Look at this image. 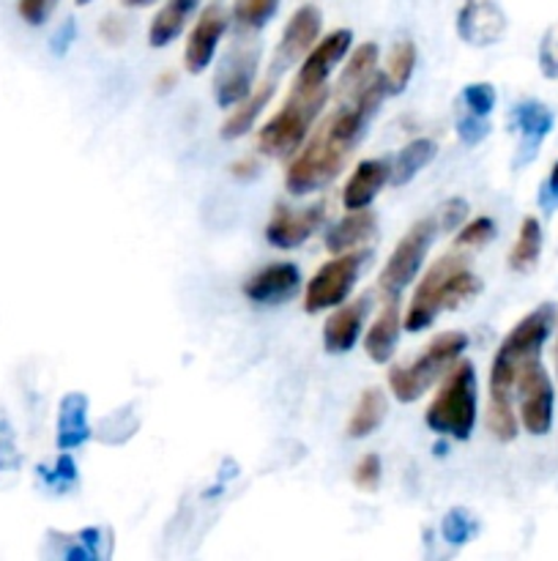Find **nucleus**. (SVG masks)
<instances>
[{
    "mask_svg": "<svg viewBox=\"0 0 558 561\" xmlns=\"http://www.w3.org/2000/svg\"><path fill=\"white\" fill-rule=\"evenodd\" d=\"M388 93L386 75H375L353 99H348L328 115L310 142L301 148L284 173V186L293 195H310L323 190L342 173L345 162L364 137L372 113Z\"/></svg>",
    "mask_w": 558,
    "mask_h": 561,
    "instance_id": "f257e3e1",
    "label": "nucleus"
},
{
    "mask_svg": "<svg viewBox=\"0 0 558 561\" xmlns=\"http://www.w3.org/2000/svg\"><path fill=\"white\" fill-rule=\"evenodd\" d=\"M556 305L545 301L531 310L512 332L503 337L496 359L490 367V409H487V427L498 442H512L518 436V416L512 409L514 383L520 370L528 362L539 359L553 327H556Z\"/></svg>",
    "mask_w": 558,
    "mask_h": 561,
    "instance_id": "f03ea898",
    "label": "nucleus"
},
{
    "mask_svg": "<svg viewBox=\"0 0 558 561\" xmlns=\"http://www.w3.org/2000/svg\"><path fill=\"white\" fill-rule=\"evenodd\" d=\"M479 290V277L468 268L463 250L452 252V255H443L421 277L414 301H410L408 312H405L403 329L410 334L425 332V329H430L435 323V318L443 310H452V307H460L463 301L474 299Z\"/></svg>",
    "mask_w": 558,
    "mask_h": 561,
    "instance_id": "7ed1b4c3",
    "label": "nucleus"
},
{
    "mask_svg": "<svg viewBox=\"0 0 558 561\" xmlns=\"http://www.w3.org/2000/svg\"><path fill=\"white\" fill-rule=\"evenodd\" d=\"M476 370L470 362L452 367L435 400L427 409L425 422L435 436L468 442L476 427Z\"/></svg>",
    "mask_w": 558,
    "mask_h": 561,
    "instance_id": "20e7f679",
    "label": "nucleus"
},
{
    "mask_svg": "<svg viewBox=\"0 0 558 561\" xmlns=\"http://www.w3.org/2000/svg\"><path fill=\"white\" fill-rule=\"evenodd\" d=\"M468 348V334L465 332H443L416 356L414 365L408 367H394L388 373V389L399 403H416L454 362L463 356Z\"/></svg>",
    "mask_w": 558,
    "mask_h": 561,
    "instance_id": "39448f33",
    "label": "nucleus"
},
{
    "mask_svg": "<svg viewBox=\"0 0 558 561\" xmlns=\"http://www.w3.org/2000/svg\"><path fill=\"white\" fill-rule=\"evenodd\" d=\"M328 99V88H321V91H290L288 102L279 110L277 115H271L266 126L257 135V142H260V151L266 157L282 159L290 157V153L299 151L301 140L306 137L310 126L315 124V118L321 115L323 104Z\"/></svg>",
    "mask_w": 558,
    "mask_h": 561,
    "instance_id": "423d86ee",
    "label": "nucleus"
},
{
    "mask_svg": "<svg viewBox=\"0 0 558 561\" xmlns=\"http://www.w3.org/2000/svg\"><path fill=\"white\" fill-rule=\"evenodd\" d=\"M435 233H438L435 217L419 219L416 225H410V230L397 241L392 257H388V263L381 272V283L377 285H381L383 294L399 296L405 288H408L410 279L419 274L421 263H425L427 252H430Z\"/></svg>",
    "mask_w": 558,
    "mask_h": 561,
    "instance_id": "0eeeda50",
    "label": "nucleus"
},
{
    "mask_svg": "<svg viewBox=\"0 0 558 561\" xmlns=\"http://www.w3.org/2000/svg\"><path fill=\"white\" fill-rule=\"evenodd\" d=\"M361 266H364V252H342L334 261L323 263L306 285L304 310L315 316V312L342 305L359 283Z\"/></svg>",
    "mask_w": 558,
    "mask_h": 561,
    "instance_id": "6e6552de",
    "label": "nucleus"
},
{
    "mask_svg": "<svg viewBox=\"0 0 558 561\" xmlns=\"http://www.w3.org/2000/svg\"><path fill=\"white\" fill-rule=\"evenodd\" d=\"M514 389H518L520 422H523V427L531 436H545L553 427V403H556V392H553V381L539 359L528 362V365L520 370Z\"/></svg>",
    "mask_w": 558,
    "mask_h": 561,
    "instance_id": "1a4fd4ad",
    "label": "nucleus"
},
{
    "mask_svg": "<svg viewBox=\"0 0 558 561\" xmlns=\"http://www.w3.org/2000/svg\"><path fill=\"white\" fill-rule=\"evenodd\" d=\"M350 42H353V33L348 27H337V31L328 33L321 44L306 53L304 64H301L299 77L293 82V91L310 93V91H321L326 88L328 75L342 64V58L348 55Z\"/></svg>",
    "mask_w": 558,
    "mask_h": 561,
    "instance_id": "9d476101",
    "label": "nucleus"
},
{
    "mask_svg": "<svg viewBox=\"0 0 558 561\" xmlns=\"http://www.w3.org/2000/svg\"><path fill=\"white\" fill-rule=\"evenodd\" d=\"M457 33L470 47H490L507 33V14L498 0H465L457 14Z\"/></svg>",
    "mask_w": 558,
    "mask_h": 561,
    "instance_id": "9b49d317",
    "label": "nucleus"
},
{
    "mask_svg": "<svg viewBox=\"0 0 558 561\" xmlns=\"http://www.w3.org/2000/svg\"><path fill=\"white\" fill-rule=\"evenodd\" d=\"M323 214H326V206H323V203H315V206L310 208L277 206L266 225L268 244L279 247V250H293V247L304 244V241L321 228Z\"/></svg>",
    "mask_w": 558,
    "mask_h": 561,
    "instance_id": "f8f14e48",
    "label": "nucleus"
},
{
    "mask_svg": "<svg viewBox=\"0 0 558 561\" xmlns=\"http://www.w3.org/2000/svg\"><path fill=\"white\" fill-rule=\"evenodd\" d=\"M224 31H228V14H224L222 5H208V9L197 16L184 49V66L189 75H202V71L211 66L213 53H217Z\"/></svg>",
    "mask_w": 558,
    "mask_h": 561,
    "instance_id": "ddd939ff",
    "label": "nucleus"
},
{
    "mask_svg": "<svg viewBox=\"0 0 558 561\" xmlns=\"http://www.w3.org/2000/svg\"><path fill=\"white\" fill-rule=\"evenodd\" d=\"M321 11L315 5H301L299 11H293V16L284 25L282 38L277 44V55H274L271 71H284L288 66H293L295 60L304 58L312 47H315L317 36H321Z\"/></svg>",
    "mask_w": 558,
    "mask_h": 561,
    "instance_id": "4468645a",
    "label": "nucleus"
},
{
    "mask_svg": "<svg viewBox=\"0 0 558 561\" xmlns=\"http://www.w3.org/2000/svg\"><path fill=\"white\" fill-rule=\"evenodd\" d=\"M509 124L520 135V148L518 157H514V168H523L531 159H536L539 146L545 142V137L553 131V113L547 104L534 102V99H525L518 102L509 113Z\"/></svg>",
    "mask_w": 558,
    "mask_h": 561,
    "instance_id": "2eb2a0df",
    "label": "nucleus"
},
{
    "mask_svg": "<svg viewBox=\"0 0 558 561\" xmlns=\"http://www.w3.org/2000/svg\"><path fill=\"white\" fill-rule=\"evenodd\" d=\"M301 288V272L295 263H271L244 283V296L255 305H284Z\"/></svg>",
    "mask_w": 558,
    "mask_h": 561,
    "instance_id": "dca6fc26",
    "label": "nucleus"
},
{
    "mask_svg": "<svg viewBox=\"0 0 558 561\" xmlns=\"http://www.w3.org/2000/svg\"><path fill=\"white\" fill-rule=\"evenodd\" d=\"M257 58H260L257 47L235 49L233 55H228L217 77L219 107H235V104L249 96L252 82H255L257 75Z\"/></svg>",
    "mask_w": 558,
    "mask_h": 561,
    "instance_id": "f3484780",
    "label": "nucleus"
},
{
    "mask_svg": "<svg viewBox=\"0 0 558 561\" xmlns=\"http://www.w3.org/2000/svg\"><path fill=\"white\" fill-rule=\"evenodd\" d=\"M367 312H370V299L359 296V299L348 301V305H339L332 312V318L323 327V345H326L328 354H348L350 348L359 340L361 327L367 321Z\"/></svg>",
    "mask_w": 558,
    "mask_h": 561,
    "instance_id": "a211bd4d",
    "label": "nucleus"
},
{
    "mask_svg": "<svg viewBox=\"0 0 558 561\" xmlns=\"http://www.w3.org/2000/svg\"><path fill=\"white\" fill-rule=\"evenodd\" d=\"M392 179V162L386 159H364L342 190V203L348 211L367 208L377 197V192Z\"/></svg>",
    "mask_w": 558,
    "mask_h": 561,
    "instance_id": "6ab92c4d",
    "label": "nucleus"
},
{
    "mask_svg": "<svg viewBox=\"0 0 558 561\" xmlns=\"http://www.w3.org/2000/svg\"><path fill=\"white\" fill-rule=\"evenodd\" d=\"M399 329H403V318H399V299L397 296H388V301L383 305V310L377 312V318L372 321L370 332L364 337V351L372 362L377 365H386L392 359L394 348H397Z\"/></svg>",
    "mask_w": 558,
    "mask_h": 561,
    "instance_id": "aec40b11",
    "label": "nucleus"
},
{
    "mask_svg": "<svg viewBox=\"0 0 558 561\" xmlns=\"http://www.w3.org/2000/svg\"><path fill=\"white\" fill-rule=\"evenodd\" d=\"M91 438V425H88V398L82 392H69L60 398L58 405V442L60 453L82 447Z\"/></svg>",
    "mask_w": 558,
    "mask_h": 561,
    "instance_id": "412c9836",
    "label": "nucleus"
},
{
    "mask_svg": "<svg viewBox=\"0 0 558 561\" xmlns=\"http://www.w3.org/2000/svg\"><path fill=\"white\" fill-rule=\"evenodd\" d=\"M375 228H377V219H375V214L370 211V206L353 208L348 217H342L337 225H332V228H328L326 250L332 252V255L350 252L353 247L364 244V241L375 233Z\"/></svg>",
    "mask_w": 558,
    "mask_h": 561,
    "instance_id": "4be33fe9",
    "label": "nucleus"
},
{
    "mask_svg": "<svg viewBox=\"0 0 558 561\" xmlns=\"http://www.w3.org/2000/svg\"><path fill=\"white\" fill-rule=\"evenodd\" d=\"M195 9L197 0H167V3L159 9V14L153 16L151 31H148L151 47H167L170 42H175Z\"/></svg>",
    "mask_w": 558,
    "mask_h": 561,
    "instance_id": "5701e85b",
    "label": "nucleus"
},
{
    "mask_svg": "<svg viewBox=\"0 0 558 561\" xmlns=\"http://www.w3.org/2000/svg\"><path fill=\"white\" fill-rule=\"evenodd\" d=\"M377 44L375 42H364L350 53L348 66L342 71V82H339V96L342 99H353L372 77L377 75Z\"/></svg>",
    "mask_w": 558,
    "mask_h": 561,
    "instance_id": "b1692460",
    "label": "nucleus"
},
{
    "mask_svg": "<svg viewBox=\"0 0 558 561\" xmlns=\"http://www.w3.org/2000/svg\"><path fill=\"white\" fill-rule=\"evenodd\" d=\"M388 414V400L381 389H367L361 392L359 403H356L353 414L348 422V436L350 438H367L383 425Z\"/></svg>",
    "mask_w": 558,
    "mask_h": 561,
    "instance_id": "393cba45",
    "label": "nucleus"
},
{
    "mask_svg": "<svg viewBox=\"0 0 558 561\" xmlns=\"http://www.w3.org/2000/svg\"><path fill=\"white\" fill-rule=\"evenodd\" d=\"M274 96V82H263L260 91L257 93H249V96L244 99V102L235 104L233 113L228 115V121L222 124V137L224 140H239V137H244L246 131L255 126L257 115H260V110L266 107L268 102H271Z\"/></svg>",
    "mask_w": 558,
    "mask_h": 561,
    "instance_id": "a878e982",
    "label": "nucleus"
},
{
    "mask_svg": "<svg viewBox=\"0 0 558 561\" xmlns=\"http://www.w3.org/2000/svg\"><path fill=\"white\" fill-rule=\"evenodd\" d=\"M542 255V225L536 217H525L520 225V233L509 252V268L518 274L534 272Z\"/></svg>",
    "mask_w": 558,
    "mask_h": 561,
    "instance_id": "bb28decb",
    "label": "nucleus"
},
{
    "mask_svg": "<svg viewBox=\"0 0 558 561\" xmlns=\"http://www.w3.org/2000/svg\"><path fill=\"white\" fill-rule=\"evenodd\" d=\"M435 157V142L430 137H419V140H410L403 151L394 157L392 162V184L405 186L421 168L432 162Z\"/></svg>",
    "mask_w": 558,
    "mask_h": 561,
    "instance_id": "cd10ccee",
    "label": "nucleus"
},
{
    "mask_svg": "<svg viewBox=\"0 0 558 561\" xmlns=\"http://www.w3.org/2000/svg\"><path fill=\"white\" fill-rule=\"evenodd\" d=\"M416 69V44L410 38H399L397 44L388 53L386 64V82L388 93H403L408 88L410 77H414Z\"/></svg>",
    "mask_w": 558,
    "mask_h": 561,
    "instance_id": "c85d7f7f",
    "label": "nucleus"
},
{
    "mask_svg": "<svg viewBox=\"0 0 558 561\" xmlns=\"http://www.w3.org/2000/svg\"><path fill=\"white\" fill-rule=\"evenodd\" d=\"M63 540L66 542L63 548H60V557L69 561H98L107 557V551H104L107 531L96 529V526L77 531V535L71 537H63Z\"/></svg>",
    "mask_w": 558,
    "mask_h": 561,
    "instance_id": "c756f323",
    "label": "nucleus"
},
{
    "mask_svg": "<svg viewBox=\"0 0 558 561\" xmlns=\"http://www.w3.org/2000/svg\"><path fill=\"white\" fill-rule=\"evenodd\" d=\"M279 0H235L233 22L241 31H260L277 14Z\"/></svg>",
    "mask_w": 558,
    "mask_h": 561,
    "instance_id": "7c9ffc66",
    "label": "nucleus"
},
{
    "mask_svg": "<svg viewBox=\"0 0 558 561\" xmlns=\"http://www.w3.org/2000/svg\"><path fill=\"white\" fill-rule=\"evenodd\" d=\"M36 474L53 493H66L77 485V463L69 453H60L53 466H38Z\"/></svg>",
    "mask_w": 558,
    "mask_h": 561,
    "instance_id": "2f4dec72",
    "label": "nucleus"
},
{
    "mask_svg": "<svg viewBox=\"0 0 558 561\" xmlns=\"http://www.w3.org/2000/svg\"><path fill=\"white\" fill-rule=\"evenodd\" d=\"M476 531H479V524H476L474 515L463 507L449 510L446 518H443L441 524V535L449 546H465Z\"/></svg>",
    "mask_w": 558,
    "mask_h": 561,
    "instance_id": "473e14b6",
    "label": "nucleus"
},
{
    "mask_svg": "<svg viewBox=\"0 0 558 561\" xmlns=\"http://www.w3.org/2000/svg\"><path fill=\"white\" fill-rule=\"evenodd\" d=\"M496 88L490 82H474V85H465L463 93H460V107L479 115V118H490V113L496 110Z\"/></svg>",
    "mask_w": 558,
    "mask_h": 561,
    "instance_id": "72a5a7b5",
    "label": "nucleus"
},
{
    "mask_svg": "<svg viewBox=\"0 0 558 561\" xmlns=\"http://www.w3.org/2000/svg\"><path fill=\"white\" fill-rule=\"evenodd\" d=\"M496 239V222L490 217H476L474 222L463 225V230L454 239L457 250H479V247L490 244Z\"/></svg>",
    "mask_w": 558,
    "mask_h": 561,
    "instance_id": "f704fd0d",
    "label": "nucleus"
},
{
    "mask_svg": "<svg viewBox=\"0 0 558 561\" xmlns=\"http://www.w3.org/2000/svg\"><path fill=\"white\" fill-rule=\"evenodd\" d=\"M381 458L375 453H370L364 458H359V463L353 466V485L364 493H375L377 485H381Z\"/></svg>",
    "mask_w": 558,
    "mask_h": 561,
    "instance_id": "c9c22d12",
    "label": "nucleus"
},
{
    "mask_svg": "<svg viewBox=\"0 0 558 561\" xmlns=\"http://www.w3.org/2000/svg\"><path fill=\"white\" fill-rule=\"evenodd\" d=\"M457 135L465 146H479V142L490 135V121L479 118V115H474V113H468V110L460 107Z\"/></svg>",
    "mask_w": 558,
    "mask_h": 561,
    "instance_id": "e433bc0d",
    "label": "nucleus"
},
{
    "mask_svg": "<svg viewBox=\"0 0 558 561\" xmlns=\"http://www.w3.org/2000/svg\"><path fill=\"white\" fill-rule=\"evenodd\" d=\"M539 69L547 80H558V22H553L539 42Z\"/></svg>",
    "mask_w": 558,
    "mask_h": 561,
    "instance_id": "4c0bfd02",
    "label": "nucleus"
},
{
    "mask_svg": "<svg viewBox=\"0 0 558 561\" xmlns=\"http://www.w3.org/2000/svg\"><path fill=\"white\" fill-rule=\"evenodd\" d=\"M465 217H468V203H465L463 197H449V201H443L435 211L438 230L452 233V230H457L460 225L465 222Z\"/></svg>",
    "mask_w": 558,
    "mask_h": 561,
    "instance_id": "58836bf2",
    "label": "nucleus"
},
{
    "mask_svg": "<svg viewBox=\"0 0 558 561\" xmlns=\"http://www.w3.org/2000/svg\"><path fill=\"white\" fill-rule=\"evenodd\" d=\"M20 469V453H16L14 431L5 420H0V471Z\"/></svg>",
    "mask_w": 558,
    "mask_h": 561,
    "instance_id": "ea45409f",
    "label": "nucleus"
},
{
    "mask_svg": "<svg viewBox=\"0 0 558 561\" xmlns=\"http://www.w3.org/2000/svg\"><path fill=\"white\" fill-rule=\"evenodd\" d=\"M55 5H58V0H20L16 11H20L27 25H44L55 11Z\"/></svg>",
    "mask_w": 558,
    "mask_h": 561,
    "instance_id": "a19ab883",
    "label": "nucleus"
},
{
    "mask_svg": "<svg viewBox=\"0 0 558 561\" xmlns=\"http://www.w3.org/2000/svg\"><path fill=\"white\" fill-rule=\"evenodd\" d=\"M74 38H77V22L69 16V20H66L63 25H60L58 31H55L53 42H49V49H53V55L63 58V55L69 53L71 44H74Z\"/></svg>",
    "mask_w": 558,
    "mask_h": 561,
    "instance_id": "79ce46f5",
    "label": "nucleus"
},
{
    "mask_svg": "<svg viewBox=\"0 0 558 561\" xmlns=\"http://www.w3.org/2000/svg\"><path fill=\"white\" fill-rule=\"evenodd\" d=\"M539 206L545 211H558V162L553 164L550 175H547L545 184L539 186Z\"/></svg>",
    "mask_w": 558,
    "mask_h": 561,
    "instance_id": "37998d69",
    "label": "nucleus"
},
{
    "mask_svg": "<svg viewBox=\"0 0 558 561\" xmlns=\"http://www.w3.org/2000/svg\"><path fill=\"white\" fill-rule=\"evenodd\" d=\"M233 173L239 175V179H252V175L257 173V168L252 162H239V164H233Z\"/></svg>",
    "mask_w": 558,
    "mask_h": 561,
    "instance_id": "c03bdc74",
    "label": "nucleus"
},
{
    "mask_svg": "<svg viewBox=\"0 0 558 561\" xmlns=\"http://www.w3.org/2000/svg\"><path fill=\"white\" fill-rule=\"evenodd\" d=\"M126 5H131V9H140V5H151L153 0H124Z\"/></svg>",
    "mask_w": 558,
    "mask_h": 561,
    "instance_id": "a18cd8bd",
    "label": "nucleus"
},
{
    "mask_svg": "<svg viewBox=\"0 0 558 561\" xmlns=\"http://www.w3.org/2000/svg\"><path fill=\"white\" fill-rule=\"evenodd\" d=\"M77 5H88V3H93V0H74Z\"/></svg>",
    "mask_w": 558,
    "mask_h": 561,
    "instance_id": "49530a36",
    "label": "nucleus"
},
{
    "mask_svg": "<svg viewBox=\"0 0 558 561\" xmlns=\"http://www.w3.org/2000/svg\"><path fill=\"white\" fill-rule=\"evenodd\" d=\"M556 370H558V340H556Z\"/></svg>",
    "mask_w": 558,
    "mask_h": 561,
    "instance_id": "de8ad7c7",
    "label": "nucleus"
}]
</instances>
